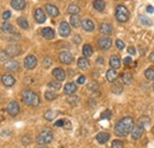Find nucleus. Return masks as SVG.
<instances>
[{
  "label": "nucleus",
  "mask_w": 154,
  "mask_h": 148,
  "mask_svg": "<svg viewBox=\"0 0 154 148\" xmlns=\"http://www.w3.org/2000/svg\"><path fill=\"white\" fill-rule=\"evenodd\" d=\"M123 63H125L127 66H128V65H131V64H132V57H126V58H125V60H123Z\"/></svg>",
  "instance_id": "50"
},
{
  "label": "nucleus",
  "mask_w": 154,
  "mask_h": 148,
  "mask_svg": "<svg viewBox=\"0 0 154 148\" xmlns=\"http://www.w3.org/2000/svg\"><path fill=\"white\" fill-rule=\"evenodd\" d=\"M10 17H11V12L10 11H5L4 14H2V19L4 20H7V19H10Z\"/></svg>",
  "instance_id": "49"
},
{
  "label": "nucleus",
  "mask_w": 154,
  "mask_h": 148,
  "mask_svg": "<svg viewBox=\"0 0 154 148\" xmlns=\"http://www.w3.org/2000/svg\"><path fill=\"white\" fill-rule=\"evenodd\" d=\"M64 128H66V129H70V128H71V123H70V121H65Z\"/></svg>",
  "instance_id": "53"
},
{
  "label": "nucleus",
  "mask_w": 154,
  "mask_h": 148,
  "mask_svg": "<svg viewBox=\"0 0 154 148\" xmlns=\"http://www.w3.org/2000/svg\"><path fill=\"white\" fill-rule=\"evenodd\" d=\"M66 102L70 104V106H77L79 103V98L77 96H74V95H70L66 100Z\"/></svg>",
  "instance_id": "34"
},
{
  "label": "nucleus",
  "mask_w": 154,
  "mask_h": 148,
  "mask_svg": "<svg viewBox=\"0 0 154 148\" xmlns=\"http://www.w3.org/2000/svg\"><path fill=\"white\" fill-rule=\"evenodd\" d=\"M5 51H6V54L8 55V57H16V56H18L21 54V48H20L19 45L13 44V45H8Z\"/></svg>",
  "instance_id": "8"
},
{
  "label": "nucleus",
  "mask_w": 154,
  "mask_h": 148,
  "mask_svg": "<svg viewBox=\"0 0 154 148\" xmlns=\"http://www.w3.org/2000/svg\"><path fill=\"white\" fill-rule=\"evenodd\" d=\"M70 24H71L72 27H79V25L82 24V21H81V19H79V17L77 14H71V17H70Z\"/></svg>",
  "instance_id": "29"
},
{
  "label": "nucleus",
  "mask_w": 154,
  "mask_h": 148,
  "mask_svg": "<svg viewBox=\"0 0 154 148\" xmlns=\"http://www.w3.org/2000/svg\"><path fill=\"white\" fill-rule=\"evenodd\" d=\"M153 89H154V84H153Z\"/></svg>",
  "instance_id": "61"
},
{
  "label": "nucleus",
  "mask_w": 154,
  "mask_h": 148,
  "mask_svg": "<svg viewBox=\"0 0 154 148\" xmlns=\"http://www.w3.org/2000/svg\"><path fill=\"white\" fill-rule=\"evenodd\" d=\"M74 42H75V43H76V44H78V43H81V37H79V36H75V37H74Z\"/></svg>",
  "instance_id": "54"
},
{
  "label": "nucleus",
  "mask_w": 154,
  "mask_h": 148,
  "mask_svg": "<svg viewBox=\"0 0 154 148\" xmlns=\"http://www.w3.org/2000/svg\"><path fill=\"white\" fill-rule=\"evenodd\" d=\"M129 16H131V14H129V11L127 10L126 6H123V5H119V6L116 7L115 18L117 21H120V23H126V21H128Z\"/></svg>",
  "instance_id": "4"
},
{
  "label": "nucleus",
  "mask_w": 154,
  "mask_h": 148,
  "mask_svg": "<svg viewBox=\"0 0 154 148\" xmlns=\"http://www.w3.org/2000/svg\"><path fill=\"white\" fill-rule=\"evenodd\" d=\"M109 64H110V66H112V69H120V66H121V60H120V58L117 57V56H112L110 57V59H109Z\"/></svg>",
  "instance_id": "27"
},
{
  "label": "nucleus",
  "mask_w": 154,
  "mask_h": 148,
  "mask_svg": "<svg viewBox=\"0 0 154 148\" xmlns=\"http://www.w3.org/2000/svg\"><path fill=\"white\" fill-rule=\"evenodd\" d=\"M38 148H46V147H44V146H42V147H38Z\"/></svg>",
  "instance_id": "60"
},
{
  "label": "nucleus",
  "mask_w": 154,
  "mask_h": 148,
  "mask_svg": "<svg viewBox=\"0 0 154 148\" xmlns=\"http://www.w3.org/2000/svg\"><path fill=\"white\" fill-rule=\"evenodd\" d=\"M94 54V50H93V46L89 45V44H85L83 46V56L84 57H91Z\"/></svg>",
  "instance_id": "30"
},
{
  "label": "nucleus",
  "mask_w": 154,
  "mask_h": 148,
  "mask_svg": "<svg viewBox=\"0 0 154 148\" xmlns=\"http://www.w3.org/2000/svg\"><path fill=\"white\" fill-rule=\"evenodd\" d=\"M55 116H56V114H55L54 110H48L44 114V117H45V120H48V121H52V120L55 119Z\"/></svg>",
  "instance_id": "36"
},
{
  "label": "nucleus",
  "mask_w": 154,
  "mask_h": 148,
  "mask_svg": "<svg viewBox=\"0 0 154 148\" xmlns=\"http://www.w3.org/2000/svg\"><path fill=\"white\" fill-rule=\"evenodd\" d=\"M17 21H18V25H19L21 29H24V30H27V29H29V23H27L26 18H24V17H19Z\"/></svg>",
  "instance_id": "33"
},
{
  "label": "nucleus",
  "mask_w": 154,
  "mask_h": 148,
  "mask_svg": "<svg viewBox=\"0 0 154 148\" xmlns=\"http://www.w3.org/2000/svg\"><path fill=\"white\" fill-rule=\"evenodd\" d=\"M45 12L50 16V17H57L59 14V10L57 6H55L54 4H46L45 5Z\"/></svg>",
  "instance_id": "11"
},
{
  "label": "nucleus",
  "mask_w": 154,
  "mask_h": 148,
  "mask_svg": "<svg viewBox=\"0 0 154 148\" xmlns=\"http://www.w3.org/2000/svg\"><path fill=\"white\" fill-rule=\"evenodd\" d=\"M81 25H82L83 30L87 31V32H93V31L95 30V25H94V23L91 21V19H89V18L83 19Z\"/></svg>",
  "instance_id": "13"
},
{
  "label": "nucleus",
  "mask_w": 154,
  "mask_h": 148,
  "mask_svg": "<svg viewBox=\"0 0 154 148\" xmlns=\"http://www.w3.org/2000/svg\"><path fill=\"white\" fill-rule=\"evenodd\" d=\"M8 55L6 54V51H0V62H4V60H7Z\"/></svg>",
  "instance_id": "46"
},
{
  "label": "nucleus",
  "mask_w": 154,
  "mask_h": 148,
  "mask_svg": "<svg viewBox=\"0 0 154 148\" xmlns=\"http://www.w3.org/2000/svg\"><path fill=\"white\" fill-rule=\"evenodd\" d=\"M79 11H81V8H79L77 5H75V4H71V5L68 6V12H69L70 14H78Z\"/></svg>",
  "instance_id": "31"
},
{
  "label": "nucleus",
  "mask_w": 154,
  "mask_h": 148,
  "mask_svg": "<svg viewBox=\"0 0 154 148\" xmlns=\"http://www.w3.org/2000/svg\"><path fill=\"white\" fill-rule=\"evenodd\" d=\"M148 59H149V62H151V63H154V52H152V54L149 55Z\"/></svg>",
  "instance_id": "56"
},
{
  "label": "nucleus",
  "mask_w": 154,
  "mask_h": 148,
  "mask_svg": "<svg viewBox=\"0 0 154 148\" xmlns=\"http://www.w3.org/2000/svg\"><path fill=\"white\" fill-rule=\"evenodd\" d=\"M116 48H117L119 50H123V49H125V43H123V40L117 39V40H116Z\"/></svg>",
  "instance_id": "45"
},
{
  "label": "nucleus",
  "mask_w": 154,
  "mask_h": 148,
  "mask_svg": "<svg viewBox=\"0 0 154 148\" xmlns=\"http://www.w3.org/2000/svg\"><path fill=\"white\" fill-rule=\"evenodd\" d=\"M4 120V111H0V122Z\"/></svg>",
  "instance_id": "58"
},
{
  "label": "nucleus",
  "mask_w": 154,
  "mask_h": 148,
  "mask_svg": "<svg viewBox=\"0 0 154 148\" xmlns=\"http://www.w3.org/2000/svg\"><path fill=\"white\" fill-rule=\"evenodd\" d=\"M77 66H78L81 70H87V69L90 66V63H89V60L87 59V57H81V58L77 60Z\"/></svg>",
  "instance_id": "21"
},
{
  "label": "nucleus",
  "mask_w": 154,
  "mask_h": 148,
  "mask_svg": "<svg viewBox=\"0 0 154 148\" xmlns=\"http://www.w3.org/2000/svg\"><path fill=\"white\" fill-rule=\"evenodd\" d=\"M21 97H23V101L30 107H37L40 103V98L38 95L31 90H27V89L21 93Z\"/></svg>",
  "instance_id": "2"
},
{
  "label": "nucleus",
  "mask_w": 154,
  "mask_h": 148,
  "mask_svg": "<svg viewBox=\"0 0 154 148\" xmlns=\"http://www.w3.org/2000/svg\"><path fill=\"white\" fill-rule=\"evenodd\" d=\"M49 87L51 88V89H54V90H58V89H60V82L57 81V82H50L49 83Z\"/></svg>",
  "instance_id": "40"
},
{
  "label": "nucleus",
  "mask_w": 154,
  "mask_h": 148,
  "mask_svg": "<svg viewBox=\"0 0 154 148\" xmlns=\"http://www.w3.org/2000/svg\"><path fill=\"white\" fill-rule=\"evenodd\" d=\"M52 139H54V134H52L51 129L45 128V129L42 130L37 136V142L40 145H48V143H51Z\"/></svg>",
  "instance_id": "3"
},
{
  "label": "nucleus",
  "mask_w": 154,
  "mask_h": 148,
  "mask_svg": "<svg viewBox=\"0 0 154 148\" xmlns=\"http://www.w3.org/2000/svg\"><path fill=\"white\" fill-rule=\"evenodd\" d=\"M21 141H23V143H24L25 146H27V145H30V142H31V139H30L29 136H24V137L21 139Z\"/></svg>",
  "instance_id": "47"
},
{
  "label": "nucleus",
  "mask_w": 154,
  "mask_h": 148,
  "mask_svg": "<svg viewBox=\"0 0 154 148\" xmlns=\"http://www.w3.org/2000/svg\"><path fill=\"white\" fill-rule=\"evenodd\" d=\"M64 125H65V120H58L57 122L55 123L56 127H64Z\"/></svg>",
  "instance_id": "48"
},
{
  "label": "nucleus",
  "mask_w": 154,
  "mask_h": 148,
  "mask_svg": "<svg viewBox=\"0 0 154 148\" xmlns=\"http://www.w3.org/2000/svg\"><path fill=\"white\" fill-rule=\"evenodd\" d=\"M145 77L148 79V81H154V69H147L145 71Z\"/></svg>",
  "instance_id": "35"
},
{
  "label": "nucleus",
  "mask_w": 154,
  "mask_h": 148,
  "mask_svg": "<svg viewBox=\"0 0 154 148\" xmlns=\"http://www.w3.org/2000/svg\"><path fill=\"white\" fill-rule=\"evenodd\" d=\"M24 66H25L27 70L35 69V68L37 66V58H36V56H33V55L27 56V57L25 58V60H24Z\"/></svg>",
  "instance_id": "5"
},
{
  "label": "nucleus",
  "mask_w": 154,
  "mask_h": 148,
  "mask_svg": "<svg viewBox=\"0 0 154 148\" xmlns=\"http://www.w3.org/2000/svg\"><path fill=\"white\" fill-rule=\"evenodd\" d=\"M77 83L78 84H84L85 83V77L84 76H79L78 79H77Z\"/></svg>",
  "instance_id": "51"
},
{
  "label": "nucleus",
  "mask_w": 154,
  "mask_h": 148,
  "mask_svg": "<svg viewBox=\"0 0 154 148\" xmlns=\"http://www.w3.org/2000/svg\"><path fill=\"white\" fill-rule=\"evenodd\" d=\"M21 36H20L19 33H11V36L7 38L10 42H17V40H19Z\"/></svg>",
  "instance_id": "43"
},
{
  "label": "nucleus",
  "mask_w": 154,
  "mask_h": 148,
  "mask_svg": "<svg viewBox=\"0 0 154 148\" xmlns=\"http://www.w3.org/2000/svg\"><path fill=\"white\" fill-rule=\"evenodd\" d=\"M96 63L97 64H103V58L102 57H98L96 59Z\"/></svg>",
  "instance_id": "57"
},
{
  "label": "nucleus",
  "mask_w": 154,
  "mask_h": 148,
  "mask_svg": "<svg viewBox=\"0 0 154 148\" xmlns=\"http://www.w3.org/2000/svg\"><path fill=\"white\" fill-rule=\"evenodd\" d=\"M142 134H143V126L141 123H139L137 126L133 127V129H132V137L134 140H139L142 136Z\"/></svg>",
  "instance_id": "14"
},
{
  "label": "nucleus",
  "mask_w": 154,
  "mask_h": 148,
  "mask_svg": "<svg viewBox=\"0 0 154 148\" xmlns=\"http://www.w3.org/2000/svg\"><path fill=\"white\" fill-rule=\"evenodd\" d=\"M134 127V120L132 116H125L116 122L114 131L117 136H127L128 133H132Z\"/></svg>",
  "instance_id": "1"
},
{
  "label": "nucleus",
  "mask_w": 154,
  "mask_h": 148,
  "mask_svg": "<svg viewBox=\"0 0 154 148\" xmlns=\"http://www.w3.org/2000/svg\"><path fill=\"white\" fill-rule=\"evenodd\" d=\"M4 69L7 71H18L19 69V63L16 60H8L4 64Z\"/></svg>",
  "instance_id": "15"
},
{
  "label": "nucleus",
  "mask_w": 154,
  "mask_h": 148,
  "mask_svg": "<svg viewBox=\"0 0 154 148\" xmlns=\"http://www.w3.org/2000/svg\"><path fill=\"white\" fill-rule=\"evenodd\" d=\"M100 32L106 35V36H110L113 33V26L108 23H102L100 25Z\"/></svg>",
  "instance_id": "16"
},
{
  "label": "nucleus",
  "mask_w": 154,
  "mask_h": 148,
  "mask_svg": "<svg viewBox=\"0 0 154 148\" xmlns=\"http://www.w3.org/2000/svg\"><path fill=\"white\" fill-rule=\"evenodd\" d=\"M1 82L4 83V85L6 87H13L16 83V78L10 74H5L1 76Z\"/></svg>",
  "instance_id": "12"
},
{
  "label": "nucleus",
  "mask_w": 154,
  "mask_h": 148,
  "mask_svg": "<svg viewBox=\"0 0 154 148\" xmlns=\"http://www.w3.org/2000/svg\"><path fill=\"white\" fill-rule=\"evenodd\" d=\"M11 6L17 11H21L25 8L26 1L25 0H11Z\"/></svg>",
  "instance_id": "19"
},
{
  "label": "nucleus",
  "mask_w": 154,
  "mask_h": 148,
  "mask_svg": "<svg viewBox=\"0 0 154 148\" xmlns=\"http://www.w3.org/2000/svg\"><path fill=\"white\" fill-rule=\"evenodd\" d=\"M109 137H110V135H109L108 133H106V131H102V133H98V134L96 135V141L98 142V143L103 145V143L108 142Z\"/></svg>",
  "instance_id": "23"
},
{
  "label": "nucleus",
  "mask_w": 154,
  "mask_h": 148,
  "mask_svg": "<svg viewBox=\"0 0 154 148\" xmlns=\"http://www.w3.org/2000/svg\"><path fill=\"white\" fill-rule=\"evenodd\" d=\"M35 19H36V21H37L38 24H43V23L46 20V16H45L44 10L37 8V10L35 11Z\"/></svg>",
  "instance_id": "17"
},
{
  "label": "nucleus",
  "mask_w": 154,
  "mask_h": 148,
  "mask_svg": "<svg viewBox=\"0 0 154 148\" xmlns=\"http://www.w3.org/2000/svg\"><path fill=\"white\" fill-rule=\"evenodd\" d=\"M122 83L123 82H121V81H117L116 79L115 82H113V85H112V91L116 95H120V94L122 93V90H123V85H122Z\"/></svg>",
  "instance_id": "22"
},
{
  "label": "nucleus",
  "mask_w": 154,
  "mask_h": 148,
  "mask_svg": "<svg viewBox=\"0 0 154 148\" xmlns=\"http://www.w3.org/2000/svg\"><path fill=\"white\" fill-rule=\"evenodd\" d=\"M52 75H54V77L59 81V82H63L64 79H65V71L63 70V69H60V68H56V69H54V71H52Z\"/></svg>",
  "instance_id": "18"
},
{
  "label": "nucleus",
  "mask_w": 154,
  "mask_h": 148,
  "mask_svg": "<svg viewBox=\"0 0 154 148\" xmlns=\"http://www.w3.org/2000/svg\"><path fill=\"white\" fill-rule=\"evenodd\" d=\"M97 44H98L100 50L107 51V50H109V49L112 48V44H113V43H112V39H110V38H101V39H98Z\"/></svg>",
  "instance_id": "9"
},
{
  "label": "nucleus",
  "mask_w": 154,
  "mask_h": 148,
  "mask_svg": "<svg viewBox=\"0 0 154 148\" xmlns=\"http://www.w3.org/2000/svg\"><path fill=\"white\" fill-rule=\"evenodd\" d=\"M42 36L45 38V39H48V40L54 39L55 38V31L51 27H44L42 30Z\"/></svg>",
  "instance_id": "20"
},
{
  "label": "nucleus",
  "mask_w": 154,
  "mask_h": 148,
  "mask_svg": "<svg viewBox=\"0 0 154 148\" xmlns=\"http://www.w3.org/2000/svg\"><path fill=\"white\" fill-rule=\"evenodd\" d=\"M56 97H57V95L54 93V91H46V93H45V98H46L48 101H54Z\"/></svg>",
  "instance_id": "39"
},
{
  "label": "nucleus",
  "mask_w": 154,
  "mask_h": 148,
  "mask_svg": "<svg viewBox=\"0 0 154 148\" xmlns=\"http://www.w3.org/2000/svg\"><path fill=\"white\" fill-rule=\"evenodd\" d=\"M106 78H107V81L110 82V83L115 82L116 79H117V72H116L115 69H109V70L107 71V74H106Z\"/></svg>",
  "instance_id": "26"
},
{
  "label": "nucleus",
  "mask_w": 154,
  "mask_h": 148,
  "mask_svg": "<svg viewBox=\"0 0 154 148\" xmlns=\"http://www.w3.org/2000/svg\"><path fill=\"white\" fill-rule=\"evenodd\" d=\"M128 54H129L131 56H134L135 54H136V51H135L134 46H129V48H128Z\"/></svg>",
  "instance_id": "52"
},
{
  "label": "nucleus",
  "mask_w": 154,
  "mask_h": 148,
  "mask_svg": "<svg viewBox=\"0 0 154 148\" xmlns=\"http://www.w3.org/2000/svg\"><path fill=\"white\" fill-rule=\"evenodd\" d=\"M122 82L125 83V84H131L132 82H133V77H132V75L129 74V72H125V74L122 75Z\"/></svg>",
  "instance_id": "32"
},
{
  "label": "nucleus",
  "mask_w": 154,
  "mask_h": 148,
  "mask_svg": "<svg viewBox=\"0 0 154 148\" xmlns=\"http://www.w3.org/2000/svg\"><path fill=\"white\" fill-rule=\"evenodd\" d=\"M70 32H71V29H70V25L66 23V21H62L59 24V35L62 37H68L70 36Z\"/></svg>",
  "instance_id": "10"
},
{
  "label": "nucleus",
  "mask_w": 154,
  "mask_h": 148,
  "mask_svg": "<svg viewBox=\"0 0 154 148\" xmlns=\"http://www.w3.org/2000/svg\"><path fill=\"white\" fill-rule=\"evenodd\" d=\"M147 12H149V13H153V12H154V7H153V6H151V5H149V6H147Z\"/></svg>",
  "instance_id": "55"
},
{
  "label": "nucleus",
  "mask_w": 154,
  "mask_h": 148,
  "mask_svg": "<svg viewBox=\"0 0 154 148\" xmlns=\"http://www.w3.org/2000/svg\"><path fill=\"white\" fill-rule=\"evenodd\" d=\"M93 6H94V8L96 11L101 12V11H103L106 8V2H104V0H94Z\"/></svg>",
  "instance_id": "28"
},
{
  "label": "nucleus",
  "mask_w": 154,
  "mask_h": 148,
  "mask_svg": "<svg viewBox=\"0 0 154 148\" xmlns=\"http://www.w3.org/2000/svg\"><path fill=\"white\" fill-rule=\"evenodd\" d=\"M58 59H59V62H60V63L69 65V64H71V63H72L74 57H72V55H71L70 52H68V51H62V52L58 55Z\"/></svg>",
  "instance_id": "6"
},
{
  "label": "nucleus",
  "mask_w": 154,
  "mask_h": 148,
  "mask_svg": "<svg viewBox=\"0 0 154 148\" xmlns=\"http://www.w3.org/2000/svg\"><path fill=\"white\" fill-rule=\"evenodd\" d=\"M112 148H123V142L120 140H114L112 142Z\"/></svg>",
  "instance_id": "42"
},
{
  "label": "nucleus",
  "mask_w": 154,
  "mask_h": 148,
  "mask_svg": "<svg viewBox=\"0 0 154 148\" xmlns=\"http://www.w3.org/2000/svg\"><path fill=\"white\" fill-rule=\"evenodd\" d=\"M152 133H153V134H154V127H153V129H152Z\"/></svg>",
  "instance_id": "59"
},
{
  "label": "nucleus",
  "mask_w": 154,
  "mask_h": 148,
  "mask_svg": "<svg viewBox=\"0 0 154 148\" xmlns=\"http://www.w3.org/2000/svg\"><path fill=\"white\" fill-rule=\"evenodd\" d=\"M19 111H20V107L16 101H12V102L8 103V106H7V113H8L12 117L17 116V115L19 114Z\"/></svg>",
  "instance_id": "7"
},
{
  "label": "nucleus",
  "mask_w": 154,
  "mask_h": 148,
  "mask_svg": "<svg viewBox=\"0 0 154 148\" xmlns=\"http://www.w3.org/2000/svg\"><path fill=\"white\" fill-rule=\"evenodd\" d=\"M77 90V87L75 83H72V82H69V83H66L65 84V87H64V93L66 94V95H72V94H75Z\"/></svg>",
  "instance_id": "24"
},
{
  "label": "nucleus",
  "mask_w": 154,
  "mask_h": 148,
  "mask_svg": "<svg viewBox=\"0 0 154 148\" xmlns=\"http://www.w3.org/2000/svg\"><path fill=\"white\" fill-rule=\"evenodd\" d=\"M139 20H140L143 25H151V24H152V21H151L149 19L147 18V17H145V16H142V14L139 16Z\"/></svg>",
  "instance_id": "41"
},
{
  "label": "nucleus",
  "mask_w": 154,
  "mask_h": 148,
  "mask_svg": "<svg viewBox=\"0 0 154 148\" xmlns=\"http://www.w3.org/2000/svg\"><path fill=\"white\" fill-rule=\"evenodd\" d=\"M88 88H89L91 91H98V89H100L98 83H97V82H95V81L90 82V83H89V85H88Z\"/></svg>",
  "instance_id": "38"
},
{
  "label": "nucleus",
  "mask_w": 154,
  "mask_h": 148,
  "mask_svg": "<svg viewBox=\"0 0 154 148\" xmlns=\"http://www.w3.org/2000/svg\"><path fill=\"white\" fill-rule=\"evenodd\" d=\"M1 31H2L4 33H8V35H11V33H14V27H13V25H11L10 23L4 21L2 25H1Z\"/></svg>",
  "instance_id": "25"
},
{
  "label": "nucleus",
  "mask_w": 154,
  "mask_h": 148,
  "mask_svg": "<svg viewBox=\"0 0 154 148\" xmlns=\"http://www.w3.org/2000/svg\"><path fill=\"white\" fill-rule=\"evenodd\" d=\"M112 117V111L110 110H104L103 114L101 115V120H104V119H110Z\"/></svg>",
  "instance_id": "44"
},
{
  "label": "nucleus",
  "mask_w": 154,
  "mask_h": 148,
  "mask_svg": "<svg viewBox=\"0 0 154 148\" xmlns=\"http://www.w3.org/2000/svg\"><path fill=\"white\" fill-rule=\"evenodd\" d=\"M51 65H52V59H51V57H45L44 60H43V66H44L45 69H48V68H50Z\"/></svg>",
  "instance_id": "37"
}]
</instances>
